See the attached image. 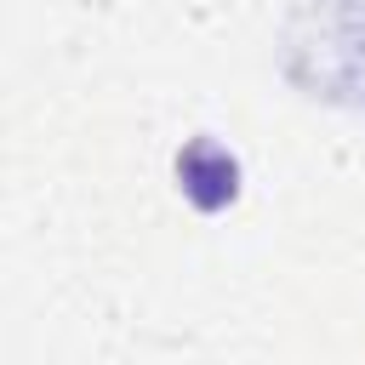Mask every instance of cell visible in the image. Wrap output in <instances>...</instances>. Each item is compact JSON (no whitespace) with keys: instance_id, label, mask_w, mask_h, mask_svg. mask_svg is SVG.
I'll list each match as a JSON object with an SVG mask.
<instances>
[{"instance_id":"obj_1","label":"cell","mask_w":365,"mask_h":365,"mask_svg":"<svg viewBox=\"0 0 365 365\" xmlns=\"http://www.w3.org/2000/svg\"><path fill=\"white\" fill-rule=\"evenodd\" d=\"M177 182H182L188 205H200V211H222V205L240 194V160H234L222 143L194 137V143L177 154Z\"/></svg>"}]
</instances>
